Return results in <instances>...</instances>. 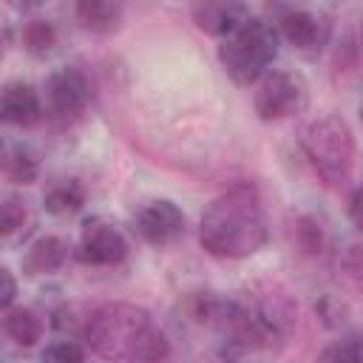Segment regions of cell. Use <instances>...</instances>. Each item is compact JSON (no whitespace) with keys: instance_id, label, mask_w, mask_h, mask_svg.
Returning a JSON list of instances; mask_svg holds the SVG:
<instances>
[{"instance_id":"6da1fadb","label":"cell","mask_w":363,"mask_h":363,"mask_svg":"<svg viewBox=\"0 0 363 363\" xmlns=\"http://www.w3.org/2000/svg\"><path fill=\"white\" fill-rule=\"evenodd\" d=\"M201 247L216 258H247L267 244V221L258 190L250 182L233 184L204 210L199 224Z\"/></svg>"},{"instance_id":"7a4b0ae2","label":"cell","mask_w":363,"mask_h":363,"mask_svg":"<svg viewBox=\"0 0 363 363\" xmlns=\"http://www.w3.org/2000/svg\"><path fill=\"white\" fill-rule=\"evenodd\" d=\"M88 346L111 363H162L167 337L133 303H105L85 323Z\"/></svg>"},{"instance_id":"3957f363","label":"cell","mask_w":363,"mask_h":363,"mask_svg":"<svg viewBox=\"0 0 363 363\" xmlns=\"http://www.w3.org/2000/svg\"><path fill=\"white\" fill-rule=\"evenodd\" d=\"M275 54H278L275 26L261 17H252V14L233 34L221 37V45H218V60H221L227 77L238 85L258 82L267 74Z\"/></svg>"},{"instance_id":"277c9868","label":"cell","mask_w":363,"mask_h":363,"mask_svg":"<svg viewBox=\"0 0 363 363\" xmlns=\"http://www.w3.org/2000/svg\"><path fill=\"white\" fill-rule=\"evenodd\" d=\"M303 153L323 184L340 190L354 170V136L340 116H320L301 136Z\"/></svg>"},{"instance_id":"5b68a950","label":"cell","mask_w":363,"mask_h":363,"mask_svg":"<svg viewBox=\"0 0 363 363\" xmlns=\"http://www.w3.org/2000/svg\"><path fill=\"white\" fill-rule=\"evenodd\" d=\"M306 102V85L301 77L289 71H272L264 74L255 91V113L264 122H275L284 116H292Z\"/></svg>"},{"instance_id":"8992f818","label":"cell","mask_w":363,"mask_h":363,"mask_svg":"<svg viewBox=\"0 0 363 363\" xmlns=\"http://www.w3.org/2000/svg\"><path fill=\"white\" fill-rule=\"evenodd\" d=\"M133 230L147 244L164 247V244H173L176 238H182V233H184V213L173 201H167V199L147 201L133 216Z\"/></svg>"},{"instance_id":"52a82bcc","label":"cell","mask_w":363,"mask_h":363,"mask_svg":"<svg viewBox=\"0 0 363 363\" xmlns=\"http://www.w3.org/2000/svg\"><path fill=\"white\" fill-rule=\"evenodd\" d=\"M125 255H128V244H125L119 230H113L102 218L85 221L82 235H79V247H77V258L82 264L111 267V264H119Z\"/></svg>"},{"instance_id":"ba28073f","label":"cell","mask_w":363,"mask_h":363,"mask_svg":"<svg viewBox=\"0 0 363 363\" xmlns=\"http://www.w3.org/2000/svg\"><path fill=\"white\" fill-rule=\"evenodd\" d=\"M45 91H48V102L57 113L62 116H74L88 105V79L82 77V71L77 68H57L48 79H45Z\"/></svg>"},{"instance_id":"9c48e42d","label":"cell","mask_w":363,"mask_h":363,"mask_svg":"<svg viewBox=\"0 0 363 363\" xmlns=\"http://www.w3.org/2000/svg\"><path fill=\"white\" fill-rule=\"evenodd\" d=\"M278 28L284 40L298 51H318L329 37V23L303 9H286L278 17Z\"/></svg>"},{"instance_id":"30bf717a","label":"cell","mask_w":363,"mask_h":363,"mask_svg":"<svg viewBox=\"0 0 363 363\" xmlns=\"http://www.w3.org/2000/svg\"><path fill=\"white\" fill-rule=\"evenodd\" d=\"M43 105L31 85L26 82H9L0 88V122L28 128L40 119Z\"/></svg>"},{"instance_id":"8fae6325","label":"cell","mask_w":363,"mask_h":363,"mask_svg":"<svg viewBox=\"0 0 363 363\" xmlns=\"http://www.w3.org/2000/svg\"><path fill=\"white\" fill-rule=\"evenodd\" d=\"M193 17L201 31L213 37H227L250 17V9L241 3H199L193 9Z\"/></svg>"},{"instance_id":"7c38bea8","label":"cell","mask_w":363,"mask_h":363,"mask_svg":"<svg viewBox=\"0 0 363 363\" xmlns=\"http://www.w3.org/2000/svg\"><path fill=\"white\" fill-rule=\"evenodd\" d=\"M37 153L20 139H0V176L14 184H31L37 179Z\"/></svg>"},{"instance_id":"4fadbf2b","label":"cell","mask_w":363,"mask_h":363,"mask_svg":"<svg viewBox=\"0 0 363 363\" xmlns=\"http://www.w3.org/2000/svg\"><path fill=\"white\" fill-rule=\"evenodd\" d=\"M65 255H68V247H65L62 238H57V235H43V238H37V241L26 250V255H23V272H26V275H45V272H54L57 267H62Z\"/></svg>"},{"instance_id":"5bb4252c","label":"cell","mask_w":363,"mask_h":363,"mask_svg":"<svg viewBox=\"0 0 363 363\" xmlns=\"http://www.w3.org/2000/svg\"><path fill=\"white\" fill-rule=\"evenodd\" d=\"M77 20L88 31L111 34L122 23V6L111 3V0H82V3H77Z\"/></svg>"},{"instance_id":"9a60e30c","label":"cell","mask_w":363,"mask_h":363,"mask_svg":"<svg viewBox=\"0 0 363 363\" xmlns=\"http://www.w3.org/2000/svg\"><path fill=\"white\" fill-rule=\"evenodd\" d=\"M3 329L20 346H34L40 340V335H43V323H40V318L31 309H14V312H9L6 320H3Z\"/></svg>"},{"instance_id":"2e32d148","label":"cell","mask_w":363,"mask_h":363,"mask_svg":"<svg viewBox=\"0 0 363 363\" xmlns=\"http://www.w3.org/2000/svg\"><path fill=\"white\" fill-rule=\"evenodd\" d=\"M82 201H85V193L77 182H60L43 196V207L54 216H71L82 207Z\"/></svg>"},{"instance_id":"e0dca14e","label":"cell","mask_w":363,"mask_h":363,"mask_svg":"<svg viewBox=\"0 0 363 363\" xmlns=\"http://www.w3.org/2000/svg\"><path fill=\"white\" fill-rule=\"evenodd\" d=\"M23 43H26V48H28L31 54L43 57V54H48V51L54 48L57 31H54V26H51L48 20H31V23L23 28Z\"/></svg>"},{"instance_id":"ac0fdd59","label":"cell","mask_w":363,"mask_h":363,"mask_svg":"<svg viewBox=\"0 0 363 363\" xmlns=\"http://www.w3.org/2000/svg\"><path fill=\"white\" fill-rule=\"evenodd\" d=\"M315 363H360V337L349 335L346 340L332 343L329 349H323L318 354Z\"/></svg>"},{"instance_id":"d6986e66","label":"cell","mask_w":363,"mask_h":363,"mask_svg":"<svg viewBox=\"0 0 363 363\" xmlns=\"http://www.w3.org/2000/svg\"><path fill=\"white\" fill-rule=\"evenodd\" d=\"M40 363H85V354H82V349L77 343L57 340V343H51V346L43 349Z\"/></svg>"},{"instance_id":"ffe728a7","label":"cell","mask_w":363,"mask_h":363,"mask_svg":"<svg viewBox=\"0 0 363 363\" xmlns=\"http://www.w3.org/2000/svg\"><path fill=\"white\" fill-rule=\"evenodd\" d=\"M26 221V204L20 199H3L0 201V235H11Z\"/></svg>"},{"instance_id":"44dd1931","label":"cell","mask_w":363,"mask_h":363,"mask_svg":"<svg viewBox=\"0 0 363 363\" xmlns=\"http://www.w3.org/2000/svg\"><path fill=\"white\" fill-rule=\"evenodd\" d=\"M298 233H301V244H303L306 252H320V247H323V230H320V224H315L312 218H303Z\"/></svg>"},{"instance_id":"7402d4cb","label":"cell","mask_w":363,"mask_h":363,"mask_svg":"<svg viewBox=\"0 0 363 363\" xmlns=\"http://www.w3.org/2000/svg\"><path fill=\"white\" fill-rule=\"evenodd\" d=\"M14 295H17V281H14V275L0 267V309H6V306L14 301Z\"/></svg>"},{"instance_id":"603a6c76","label":"cell","mask_w":363,"mask_h":363,"mask_svg":"<svg viewBox=\"0 0 363 363\" xmlns=\"http://www.w3.org/2000/svg\"><path fill=\"white\" fill-rule=\"evenodd\" d=\"M357 207H360V190L352 193V201H349V210H352V221L357 224Z\"/></svg>"},{"instance_id":"cb8c5ba5","label":"cell","mask_w":363,"mask_h":363,"mask_svg":"<svg viewBox=\"0 0 363 363\" xmlns=\"http://www.w3.org/2000/svg\"><path fill=\"white\" fill-rule=\"evenodd\" d=\"M0 45H3V31H0Z\"/></svg>"}]
</instances>
